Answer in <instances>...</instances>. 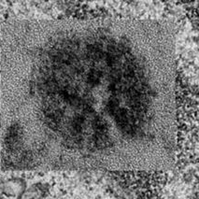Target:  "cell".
I'll use <instances>...</instances> for the list:
<instances>
[{
    "mask_svg": "<svg viewBox=\"0 0 199 199\" xmlns=\"http://www.w3.org/2000/svg\"><path fill=\"white\" fill-rule=\"evenodd\" d=\"M1 74L8 167L154 172L175 163L171 22L11 19Z\"/></svg>",
    "mask_w": 199,
    "mask_h": 199,
    "instance_id": "cell-1",
    "label": "cell"
}]
</instances>
